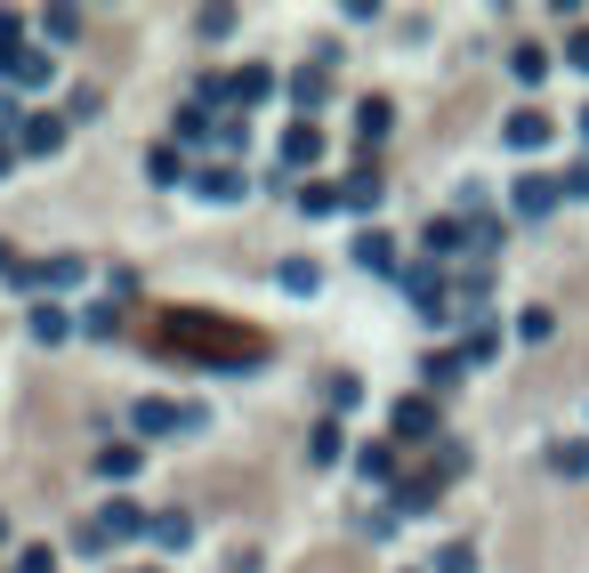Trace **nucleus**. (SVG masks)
Wrapping results in <instances>:
<instances>
[{"label":"nucleus","instance_id":"nucleus-15","mask_svg":"<svg viewBox=\"0 0 589 573\" xmlns=\"http://www.w3.org/2000/svg\"><path fill=\"white\" fill-rule=\"evenodd\" d=\"M154 541H161V549H187V541H194V517H187V509H161V517H154Z\"/></svg>","mask_w":589,"mask_h":573},{"label":"nucleus","instance_id":"nucleus-30","mask_svg":"<svg viewBox=\"0 0 589 573\" xmlns=\"http://www.w3.org/2000/svg\"><path fill=\"white\" fill-rule=\"evenodd\" d=\"M16 573H49V558H40V549H25V558H16Z\"/></svg>","mask_w":589,"mask_h":573},{"label":"nucleus","instance_id":"nucleus-9","mask_svg":"<svg viewBox=\"0 0 589 573\" xmlns=\"http://www.w3.org/2000/svg\"><path fill=\"white\" fill-rule=\"evenodd\" d=\"M170 138H178V146H218L211 106H178V114H170Z\"/></svg>","mask_w":589,"mask_h":573},{"label":"nucleus","instance_id":"nucleus-14","mask_svg":"<svg viewBox=\"0 0 589 573\" xmlns=\"http://www.w3.org/2000/svg\"><path fill=\"white\" fill-rule=\"evenodd\" d=\"M97 477H106V485H130V477H137V444H106V453H97Z\"/></svg>","mask_w":589,"mask_h":573},{"label":"nucleus","instance_id":"nucleus-12","mask_svg":"<svg viewBox=\"0 0 589 573\" xmlns=\"http://www.w3.org/2000/svg\"><path fill=\"white\" fill-rule=\"evenodd\" d=\"M315 154H323V130H315V121H291V130H283V162H291V170H308Z\"/></svg>","mask_w":589,"mask_h":573},{"label":"nucleus","instance_id":"nucleus-28","mask_svg":"<svg viewBox=\"0 0 589 573\" xmlns=\"http://www.w3.org/2000/svg\"><path fill=\"white\" fill-rule=\"evenodd\" d=\"M436 573H477V549H469V541H453V549L436 558Z\"/></svg>","mask_w":589,"mask_h":573},{"label":"nucleus","instance_id":"nucleus-17","mask_svg":"<svg viewBox=\"0 0 589 573\" xmlns=\"http://www.w3.org/2000/svg\"><path fill=\"white\" fill-rule=\"evenodd\" d=\"M356 468H363V485H388V477H396V453H388V444H363Z\"/></svg>","mask_w":589,"mask_h":573},{"label":"nucleus","instance_id":"nucleus-32","mask_svg":"<svg viewBox=\"0 0 589 573\" xmlns=\"http://www.w3.org/2000/svg\"><path fill=\"white\" fill-rule=\"evenodd\" d=\"M574 65H589V33H581V40H574Z\"/></svg>","mask_w":589,"mask_h":573},{"label":"nucleus","instance_id":"nucleus-31","mask_svg":"<svg viewBox=\"0 0 589 573\" xmlns=\"http://www.w3.org/2000/svg\"><path fill=\"white\" fill-rule=\"evenodd\" d=\"M0 275H16V251H9V235H0Z\"/></svg>","mask_w":589,"mask_h":573},{"label":"nucleus","instance_id":"nucleus-21","mask_svg":"<svg viewBox=\"0 0 589 573\" xmlns=\"http://www.w3.org/2000/svg\"><path fill=\"white\" fill-rule=\"evenodd\" d=\"M323 89H332V65H308V73L291 81V97H299V106H323Z\"/></svg>","mask_w":589,"mask_h":573},{"label":"nucleus","instance_id":"nucleus-29","mask_svg":"<svg viewBox=\"0 0 589 573\" xmlns=\"http://www.w3.org/2000/svg\"><path fill=\"white\" fill-rule=\"evenodd\" d=\"M235 33V9H202V40H227Z\"/></svg>","mask_w":589,"mask_h":573},{"label":"nucleus","instance_id":"nucleus-33","mask_svg":"<svg viewBox=\"0 0 589 573\" xmlns=\"http://www.w3.org/2000/svg\"><path fill=\"white\" fill-rule=\"evenodd\" d=\"M9 162H16V146H0V178H9Z\"/></svg>","mask_w":589,"mask_h":573},{"label":"nucleus","instance_id":"nucleus-16","mask_svg":"<svg viewBox=\"0 0 589 573\" xmlns=\"http://www.w3.org/2000/svg\"><path fill=\"white\" fill-rule=\"evenodd\" d=\"M65 332H73V315H65V307H33V339H40V347H57Z\"/></svg>","mask_w":589,"mask_h":573},{"label":"nucleus","instance_id":"nucleus-6","mask_svg":"<svg viewBox=\"0 0 589 573\" xmlns=\"http://www.w3.org/2000/svg\"><path fill=\"white\" fill-rule=\"evenodd\" d=\"M404 291H412V307H420V315H453V307H444V267H412V275H404Z\"/></svg>","mask_w":589,"mask_h":573},{"label":"nucleus","instance_id":"nucleus-18","mask_svg":"<svg viewBox=\"0 0 589 573\" xmlns=\"http://www.w3.org/2000/svg\"><path fill=\"white\" fill-rule=\"evenodd\" d=\"M339 202H348V211H380V178H372V170H356L348 187H339Z\"/></svg>","mask_w":589,"mask_h":573},{"label":"nucleus","instance_id":"nucleus-1","mask_svg":"<svg viewBox=\"0 0 589 573\" xmlns=\"http://www.w3.org/2000/svg\"><path fill=\"white\" fill-rule=\"evenodd\" d=\"M161 347H187V356L218 363V372H242V363L267 356L259 332H235V323H211V315H170V323H161Z\"/></svg>","mask_w":589,"mask_h":573},{"label":"nucleus","instance_id":"nucleus-3","mask_svg":"<svg viewBox=\"0 0 589 573\" xmlns=\"http://www.w3.org/2000/svg\"><path fill=\"white\" fill-rule=\"evenodd\" d=\"M137 534H154L146 509H137V501H106L97 525H81V549H113V541H137Z\"/></svg>","mask_w":589,"mask_h":573},{"label":"nucleus","instance_id":"nucleus-25","mask_svg":"<svg viewBox=\"0 0 589 573\" xmlns=\"http://www.w3.org/2000/svg\"><path fill=\"white\" fill-rule=\"evenodd\" d=\"M315 283H323L315 259H283V291H315Z\"/></svg>","mask_w":589,"mask_h":573},{"label":"nucleus","instance_id":"nucleus-7","mask_svg":"<svg viewBox=\"0 0 589 573\" xmlns=\"http://www.w3.org/2000/svg\"><path fill=\"white\" fill-rule=\"evenodd\" d=\"M65 121L73 114H33L25 130H16V146H25V154H57V146H65Z\"/></svg>","mask_w":589,"mask_h":573},{"label":"nucleus","instance_id":"nucleus-20","mask_svg":"<svg viewBox=\"0 0 589 573\" xmlns=\"http://www.w3.org/2000/svg\"><path fill=\"white\" fill-rule=\"evenodd\" d=\"M356 138H363V146L388 138V106H380V97H372V106H356Z\"/></svg>","mask_w":589,"mask_h":573},{"label":"nucleus","instance_id":"nucleus-10","mask_svg":"<svg viewBox=\"0 0 589 573\" xmlns=\"http://www.w3.org/2000/svg\"><path fill=\"white\" fill-rule=\"evenodd\" d=\"M356 267H363V275H396V235L363 227V235H356Z\"/></svg>","mask_w":589,"mask_h":573},{"label":"nucleus","instance_id":"nucleus-8","mask_svg":"<svg viewBox=\"0 0 589 573\" xmlns=\"http://www.w3.org/2000/svg\"><path fill=\"white\" fill-rule=\"evenodd\" d=\"M267 97H275V73H267V65L227 73V106H267Z\"/></svg>","mask_w":589,"mask_h":573},{"label":"nucleus","instance_id":"nucleus-26","mask_svg":"<svg viewBox=\"0 0 589 573\" xmlns=\"http://www.w3.org/2000/svg\"><path fill=\"white\" fill-rule=\"evenodd\" d=\"M541 138H550V121H541V114H517L509 121V146H541Z\"/></svg>","mask_w":589,"mask_h":573},{"label":"nucleus","instance_id":"nucleus-24","mask_svg":"<svg viewBox=\"0 0 589 573\" xmlns=\"http://www.w3.org/2000/svg\"><path fill=\"white\" fill-rule=\"evenodd\" d=\"M550 468H557V477H589V444H557Z\"/></svg>","mask_w":589,"mask_h":573},{"label":"nucleus","instance_id":"nucleus-34","mask_svg":"<svg viewBox=\"0 0 589 573\" xmlns=\"http://www.w3.org/2000/svg\"><path fill=\"white\" fill-rule=\"evenodd\" d=\"M581 121H589V114H581Z\"/></svg>","mask_w":589,"mask_h":573},{"label":"nucleus","instance_id":"nucleus-4","mask_svg":"<svg viewBox=\"0 0 589 573\" xmlns=\"http://www.w3.org/2000/svg\"><path fill=\"white\" fill-rule=\"evenodd\" d=\"M130 428L137 437H178V428H202L194 404H170V396H137L130 404Z\"/></svg>","mask_w":589,"mask_h":573},{"label":"nucleus","instance_id":"nucleus-5","mask_svg":"<svg viewBox=\"0 0 589 573\" xmlns=\"http://www.w3.org/2000/svg\"><path fill=\"white\" fill-rule=\"evenodd\" d=\"M388 428H396L404 444H429V437H436V404H429V396H404Z\"/></svg>","mask_w":589,"mask_h":573},{"label":"nucleus","instance_id":"nucleus-22","mask_svg":"<svg viewBox=\"0 0 589 573\" xmlns=\"http://www.w3.org/2000/svg\"><path fill=\"white\" fill-rule=\"evenodd\" d=\"M308 461H315V468H332V461H339V420H323L315 437H308Z\"/></svg>","mask_w":589,"mask_h":573},{"label":"nucleus","instance_id":"nucleus-27","mask_svg":"<svg viewBox=\"0 0 589 573\" xmlns=\"http://www.w3.org/2000/svg\"><path fill=\"white\" fill-rule=\"evenodd\" d=\"M460 251V227H453V218H436V227H429V259H453Z\"/></svg>","mask_w":589,"mask_h":573},{"label":"nucleus","instance_id":"nucleus-13","mask_svg":"<svg viewBox=\"0 0 589 573\" xmlns=\"http://www.w3.org/2000/svg\"><path fill=\"white\" fill-rule=\"evenodd\" d=\"M146 178H154V187H187L194 170H187V154H178V146H154L146 154Z\"/></svg>","mask_w":589,"mask_h":573},{"label":"nucleus","instance_id":"nucleus-11","mask_svg":"<svg viewBox=\"0 0 589 573\" xmlns=\"http://www.w3.org/2000/svg\"><path fill=\"white\" fill-rule=\"evenodd\" d=\"M194 187L211 194V202H242V194H251V178H242L235 162H218V170H194Z\"/></svg>","mask_w":589,"mask_h":573},{"label":"nucleus","instance_id":"nucleus-2","mask_svg":"<svg viewBox=\"0 0 589 573\" xmlns=\"http://www.w3.org/2000/svg\"><path fill=\"white\" fill-rule=\"evenodd\" d=\"M0 73H9L16 89L49 81V57H40V49H25V16H16V9H0Z\"/></svg>","mask_w":589,"mask_h":573},{"label":"nucleus","instance_id":"nucleus-19","mask_svg":"<svg viewBox=\"0 0 589 573\" xmlns=\"http://www.w3.org/2000/svg\"><path fill=\"white\" fill-rule=\"evenodd\" d=\"M291 202H299L308 218H332V211H348V202H339V187H299Z\"/></svg>","mask_w":589,"mask_h":573},{"label":"nucleus","instance_id":"nucleus-23","mask_svg":"<svg viewBox=\"0 0 589 573\" xmlns=\"http://www.w3.org/2000/svg\"><path fill=\"white\" fill-rule=\"evenodd\" d=\"M550 202H557V178H525L517 187V211H550Z\"/></svg>","mask_w":589,"mask_h":573}]
</instances>
